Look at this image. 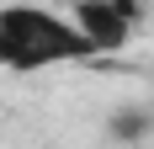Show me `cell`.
I'll return each mask as SVG.
<instances>
[{
	"mask_svg": "<svg viewBox=\"0 0 154 149\" xmlns=\"http://www.w3.org/2000/svg\"><path fill=\"white\" fill-rule=\"evenodd\" d=\"M106 133L117 138V144H138L143 133H154V112L149 106H117L106 117Z\"/></svg>",
	"mask_w": 154,
	"mask_h": 149,
	"instance_id": "obj_3",
	"label": "cell"
},
{
	"mask_svg": "<svg viewBox=\"0 0 154 149\" xmlns=\"http://www.w3.org/2000/svg\"><path fill=\"white\" fill-rule=\"evenodd\" d=\"M85 59H96V48L69 21V11L32 5V0L0 5V69L5 74H43V69L85 64Z\"/></svg>",
	"mask_w": 154,
	"mask_h": 149,
	"instance_id": "obj_1",
	"label": "cell"
},
{
	"mask_svg": "<svg viewBox=\"0 0 154 149\" xmlns=\"http://www.w3.org/2000/svg\"><path fill=\"white\" fill-rule=\"evenodd\" d=\"M69 21L85 32V43L96 48V59L122 53V48L133 43V32H138L117 5H112V0H75V5H69Z\"/></svg>",
	"mask_w": 154,
	"mask_h": 149,
	"instance_id": "obj_2",
	"label": "cell"
},
{
	"mask_svg": "<svg viewBox=\"0 0 154 149\" xmlns=\"http://www.w3.org/2000/svg\"><path fill=\"white\" fill-rule=\"evenodd\" d=\"M112 5H117V11H122L128 21H133V27H138L143 16H149V0H112Z\"/></svg>",
	"mask_w": 154,
	"mask_h": 149,
	"instance_id": "obj_4",
	"label": "cell"
}]
</instances>
